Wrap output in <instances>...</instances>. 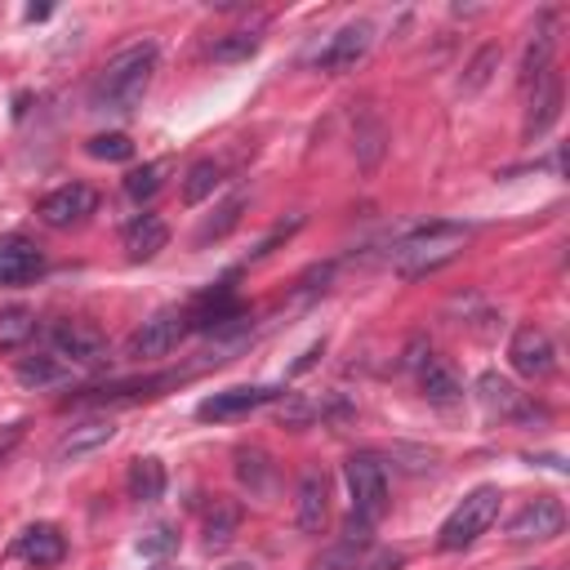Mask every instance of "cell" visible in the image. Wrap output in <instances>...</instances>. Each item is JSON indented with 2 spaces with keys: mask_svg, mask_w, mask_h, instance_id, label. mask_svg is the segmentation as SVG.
<instances>
[{
  "mask_svg": "<svg viewBox=\"0 0 570 570\" xmlns=\"http://www.w3.org/2000/svg\"><path fill=\"white\" fill-rule=\"evenodd\" d=\"M156 76V45H129L116 58L102 62L94 89H89V107L107 111V116H129L142 107L147 89Z\"/></svg>",
  "mask_w": 570,
  "mask_h": 570,
  "instance_id": "obj_1",
  "label": "cell"
},
{
  "mask_svg": "<svg viewBox=\"0 0 570 570\" xmlns=\"http://www.w3.org/2000/svg\"><path fill=\"white\" fill-rule=\"evenodd\" d=\"M463 245H468V227H459V223H428V227H419V232H410V236H401L392 245V267H396V276L419 281V276L454 263L463 254Z\"/></svg>",
  "mask_w": 570,
  "mask_h": 570,
  "instance_id": "obj_2",
  "label": "cell"
},
{
  "mask_svg": "<svg viewBox=\"0 0 570 570\" xmlns=\"http://www.w3.org/2000/svg\"><path fill=\"white\" fill-rule=\"evenodd\" d=\"M494 517H499V490H494V485H476V490L445 517V525H441V534H436V548L459 552V548L476 543V539L494 525Z\"/></svg>",
  "mask_w": 570,
  "mask_h": 570,
  "instance_id": "obj_3",
  "label": "cell"
},
{
  "mask_svg": "<svg viewBox=\"0 0 570 570\" xmlns=\"http://www.w3.org/2000/svg\"><path fill=\"white\" fill-rule=\"evenodd\" d=\"M343 481L352 494V517L365 525H379L387 517V472L374 454H352L343 463Z\"/></svg>",
  "mask_w": 570,
  "mask_h": 570,
  "instance_id": "obj_4",
  "label": "cell"
},
{
  "mask_svg": "<svg viewBox=\"0 0 570 570\" xmlns=\"http://www.w3.org/2000/svg\"><path fill=\"white\" fill-rule=\"evenodd\" d=\"M191 330V316L183 312V307H160L156 316H147L134 334H129V343H125V352L129 356H165V352H174L178 343H183V334Z\"/></svg>",
  "mask_w": 570,
  "mask_h": 570,
  "instance_id": "obj_5",
  "label": "cell"
},
{
  "mask_svg": "<svg viewBox=\"0 0 570 570\" xmlns=\"http://www.w3.org/2000/svg\"><path fill=\"white\" fill-rule=\"evenodd\" d=\"M508 361H512V370H517L521 379L543 383V379H552V370H557V347H552V338H548L543 325H517V334H512V343H508Z\"/></svg>",
  "mask_w": 570,
  "mask_h": 570,
  "instance_id": "obj_6",
  "label": "cell"
},
{
  "mask_svg": "<svg viewBox=\"0 0 570 570\" xmlns=\"http://www.w3.org/2000/svg\"><path fill=\"white\" fill-rule=\"evenodd\" d=\"M49 343L62 365H107V338L85 321H58L49 330Z\"/></svg>",
  "mask_w": 570,
  "mask_h": 570,
  "instance_id": "obj_7",
  "label": "cell"
},
{
  "mask_svg": "<svg viewBox=\"0 0 570 570\" xmlns=\"http://www.w3.org/2000/svg\"><path fill=\"white\" fill-rule=\"evenodd\" d=\"M561 525H566V508L552 494H539V499L517 508V517L508 521V539L512 543H543V539H557Z\"/></svg>",
  "mask_w": 570,
  "mask_h": 570,
  "instance_id": "obj_8",
  "label": "cell"
},
{
  "mask_svg": "<svg viewBox=\"0 0 570 570\" xmlns=\"http://www.w3.org/2000/svg\"><path fill=\"white\" fill-rule=\"evenodd\" d=\"M94 209H98V191L89 183H62L36 205L40 223H49V227H80Z\"/></svg>",
  "mask_w": 570,
  "mask_h": 570,
  "instance_id": "obj_9",
  "label": "cell"
},
{
  "mask_svg": "<svg viewBox=\"0 0 570 570\" xmlns=\"http://www.w3.org/2000/svg\"><path fill=\"white\" fill-rule=\"evenodd\" d=\"M370 45H374V27H370V22H347V27H338V31L330 36V45L321 49L316 67L343 76V71H352V67L370 53Z\"/></svg>",
  "mask_w": 570,
  "mask_h": 570,
  "instance_id": "obj_10",
  "label": "cell"
},
{
  "mask_svg": "<svg viewBox=\"0 0 570 570\" xmlns=\"http://www.w3.org/2000/svg\"><path fill=\"white\" fill-rule=\"evenodd\" d=\"M530 111H525V138H543L552 129V120L561 116V76L557 67H548L543 76H534L530 85Z\"/></svg>",
  "mask_w": 570,
  "mask_h": 570,
  "instance_id": "obj_11",
  "label": "cell"
},
{
  "mask_svg": "<svg viewBox=\"0 0 570 570\" xmlns=\"http://www.w3.org/2000/svg\"><path fill=\"white\" fill-rule=\"evenodd\" d=\"M294 521L303 534H321L330 521V476L307 468L298 476V503H294Z\"/></svg>",
  "mask_w": 570,
  "mask_h": 570,
  "instance_id": "obj_12",
  "label": "cell"
},
{
  "mask_svg": "<svg viewBox=\"0 0 570 570\" xmlns=\"http://www.w3.org/2000/svg\"><path fill=\"white\" fill-rule=\"evenodd\" d=\"M276 396H281L276 387H223V392L205 396L196 405V414L200 419H214V423H227V419H240V414H249V410H258V405H267Z\"/></svg>",
  "mask_w": 570,
  "mask_h": 570,
  "instance_id": "obj_13",
  "label": "cell"
},
{
  "mask_svg": "<svg viewBox=\"0 0 570 570\" xmlns=\"http://www.w3.org/2000/svg\"><path fill=\"white\" fill-rule=\"evenodd\" d=\"M410 365L419 370V392L432 401V405H454L463 396V383L454 374V365L445 356H410Z\"/></svg>",
  "mask_w": 570,
  "mask_h": 570,
  "instance_id": "obj_14",
  "label": "cell"
},
{
  "mask_svg": "<svg viewBox=\"0 0 570 570\" xmlns=\"http://www.w3.org/2000/svg\"><path fill=\"white\" fill-rule=\"evenodd\" d=\"M45 272V254L27 236H0V285H27Z\"/></svg>",
  "mask_w": 570,
  "mask_h": 570,
  "instance_id": "obj_15",
  "label": "cell"
},
{
  "mask_svg": "<svg viewBox=\"0 0 570 570\" xmlns=\"http://www.w3.org/2000/svg\"><path fill=\"white\" fill-rule=\"evenodd\" d=\"M476 396H481V405L490 410V414H503V419H534L539 410L530 405V396L525 392H517L508 379H499V374H481L476 379Z\"/></svg>",
  "mask_w": 570,
  "mask_h": 570,
  "instance_id": "obj_16",
  "label": "cell"
},
{
  "mask_svg": "<svg viewBox=\"0 0 570 570\" xmlns=\"http://www.w3.org/2000/svg\"><path fill=\"white\" fill-rule=\"evenodd\" d=\"M13 552H18L22 561H31V566H58L62 552H67V539H62L58 525L36 521V525H27V530L13 539Z\"/></svg>",
  "mask_w": 570,
  "mask_h": 570,
  "instance_id": "obj_17",
  "label": "cell"
},
{
  "mask_svg": "<svg viewBox=\"0 0 570 570\" xmlns=\"http://www.w3.org/2000/svg\"><path fill=\"white\" fill-rule=\"evenodd\" d=\"M116 436V423L107 419V414H94V419H85V423H76L62 441H58V463H76V459H85V454H94L98 445H107Z\"/></svg>",
  "mask_w": 570,
  "mask_h": 570,
  "instance_id": "obj_18",
  "label": "cell"
},
{
  "mask_svg": "<svg viewBox=\"0 0 570 570\" xmlns=\"http://www.w3.org/2000/svg\"><path fill=\"white\" fill-rule=\"evenodd\" d=\"M165 245H169V227H165V218H156V214H138V218L125 227V254H129L134 263L156 258Z\"/></svg>",
  "mask_w": 570,
  "mask_h": 570,
  "instance_id": "obj_19",
  "label": "cell"
},
{
  "mask_svg": "<svg viewBox=\"0 0 570 570\" xmlns=\"http://www.w3.org/2000/svg\"><path fill=\"white\" fill-rule=\"evenodd\" d=\"M125 490H129L134 503H156V499L165 494V463L151 459V454L134 459L129 472H125Z\"/></svg>",
  "mask_w": 570,
  "mask_h": 570,
  "instance_id": "obj_20",
  "label": "cell"
},
{
  "mask_svg": "<svg viewBox=\"0 0 570 570\" xmlns=\"http://www.w3.org/2000/svg\"><path fill=\"white\" fill-rule=\"evenodd\" d=\"M240 530V503L236 499H214L205 508V548L209 552H223Z\"/></svg>",
  "mask_w": 570,
  "mask_h": 570,
  "instance_id": "obj_21",
  "label": "cell"
},
{
  "mask_svg": "<svg viewBox=\"0 0 570 570\" xmlns=\"http://www.w3.org/2000/svg\"><path fill=\"white\" fill-rule=\"evenodd\" d=\"M263 36L254 27H236V31H223L214 45H209V58L214 62H245L249 53H258Z\"/></svg>",
  "mask_w": 570,
  "mask_h": 570,
  "instance_id": "obj_22",
  "label": "cell"
},
{
  "mask_svg": "<svg viewBox=\"0 0 570 570\" xmlns=\"http://www.w3.org/2000/svg\"><path fill=\"white\" fill-rule=\"evenodd\" d=\"M383 142H387L383 120L365 111V116L356 120V134H352V151H356V160H361L365 169H374V165H379V156H383Z\"/></svg>",
  "mask_w": 570,
  "mask_h": 570,
  "instance_id": "obj_23",
  "label": "cell"
},
{
  "mask_svg": "<svg viewBox=\"0 0 570 570\" xmlns=\"http://www.w3.org/2000/svg\"><path fill=\"white\" fill-rule=\"evenodd\" d=\"M13 374H18V383H27V387H53V383L67 379V365H62L58 356H22V361L13 365Z\"/></svg>",
  "mask_w": 570,
  "mask_h": 570,
  "instance_id": "obj_24",
  "label": "cell"
},
{
  "mask_svg": "<svg viewBox=\"0 0 570 570\" xmlns=\"http://www.w3.org/2000/svg\"><path fill=\"white\" fill-rule=\"evenodd\" d=\"M31 334H36V312H31V307H22V303L0 307V347H4V352L22 347Z\"/></svg>",
  "mask_w": 570,
  "mask_h": 570,
  "instance_id": "obj_25",
  "label": "cell"
},
{
  "mask_svg": "<svg viewBox=\"0 0 570 570\" xmlns=\"http://www.w3.org/2000/svg\"><path fill=\"white\" fill-rule=\"evenodd\" d=\"M552 45H557V36H552V22L543 18L539 31H534V40H530V49H525V62H521V80L525 85L552 67Z\"/></svg>",
  "mask_w": 570,
  "mask_h": 570,
  "instance_id": "obj_26",
  "label": "cell"
},
{
  "mask_svg": "<svg viewBox=\"0 0 570 570\" xmlns=\"http://www.w3.org/2000/svg\"><path fill=\"white\" fill-rule=\"evenodd\" d=\"M218 183H223V165L218 160H196L187 169V178H183V200L187 205H200L205 196H214Z\"/></svg>",
  "mask_w": 570,
  "mask_h": 570,
  "instance_id": "obj_27",
  "label": "cell"
},
{
  "mask_svg": "<svg viewBox=\"0 0 570 570\" xmlns=\"http://www.w3.org/2000/svg\"><path fill=\"white\" fill-rule=\"evenodd\" d=\"M236 476L249 485V494H267L272 490V468L263 450H236Z\"/></svg>",
  "mask_w": 570,
  "mask_h": 570,
  "instance_id": "obj_28",
  "label": "cell"
},
{
  "mask_svg": "<svg viewBox=\"0 0 570 570\" xmlns=\"http://www.w3.org/2000/svg\"><path fill=\"white\" fill-rule=\"evenodd\" d=\"M165 160H147V165H138V169H129L125 174V191H129V200H151L156 191H160V183H165Z\"/></svg>",
  "mask_w": 570,
  "mask_h": 570,
  "instance_id": "obj_29",
  "label": "cell"
},
{
  "mask_svg": "<svg viewBox=\"0 0 570 570\" xmlns=\"http://www.w3.org/2000/svg\"><path fill=\"white\" fill-rule=\"evenodd\" d=\"M240 209H245V196L236 191L227 205H218V209H214V218H209V223L196 232V240H200V245H209V240H223V236H227V232L240 223Z\"/></svg>",
  "mask_w": 570,
  "mask_h": 570,
  "instance_id": "obj_30",
  "label": "cell"
},
{
  "mask_svg": "<svg viewBox=\"0 0 570 570\" xmlns=\"http://www.w3.org/2000/svg\"><path fill=\"white\" fill-rule=\"evenodd\" d=\"M85 151L94 160H129L134 156V142H129V134H94L85 142Z\"/></svg>",
  "mask_w": 570,
  "mask_h": 570,
  "instance_id": "obj_31",
  "label": "cell"
},
{
  "mask_svg": "<svg viewBox=\"0 0 570 570\" xmlns=\"http://www.w3.org/2000/svg\"><path fill=\"white\" fill-rule=\"evenodd\" d=\"M494 67H499V45H485V49H476V58L468 62V76H463V89L468 94H476L490 76H494Z\"/></svg>",
  "mask_w": 570,
  "mask_h": 570,
  "instance_id": "obj_32",
  "label": "cell"
},
{
  "mask_svg": "<svg viewBox=\"0 0 570 570\" xmlns=\"http://www.w3.org/2000/svg\"><path fill=\"white\" fill-rule=\"evenodd\" d=\"M178 548V530L174 525H151L142 539H138V552L142 557H165V552H174Z\"/></svg>",
  "mask_w": 570,
  "mask_h": 570,
  "instance_id": "obj_33",
  "label": "cell"
},
{
  "mask_svg": "<svg viewBox=\"0 0 570 570\" xmlns=\"http://www.w3.org/2000/svg\"><path fill=\"white\" fill-rule=\"evenodd\" d=\"M18 432H22V428H18V423H13V428H4V436H0V454H4V450H9V445H13V441H18Z\"/></svg>",
  "mask_w": 570,
  "mask_h": 570,
  "instance_id": "obj_34",
  "label": "cell"
},
{
  "mask_svg": "<svg viewBox=\"0 0 570 570\" xmlns=\"http://www.w3.org/2000/svg\"><path fill=\"white\" fill-rule=\"evenodd\" d=\"M27 18H31V22H36V18H49V4H31Z\"/></svg>",
  "mask_w": 570,
  "mask_h": 570,
  "instance_id": "obj_35",
  "label": "cell"
},
{
  "mask_svg": "<svg viewBox=\"0 0 570 570\" xmlns=\"http://www.w3.org/2000/svg\"><path fill=\"white\" fill-rule=\"evenodd\" d=\"M223 570H254L249 561H236V566H223Z\"/></svg>",
  "mask_w": 570,
  "mask_h": 570,
  "instance_id": "obj_36",
  "label": "cell"
},
{
  "mask_svg": "<svg viewBox=\"0 0 570 570\" xmlns=\"http://www.w3.org/2000/svg\"><path fill=\"white\" fill-rule=\"evenodd\" d=\"M156 570H169V566H156Z\"/></svg>",
  "mask_w": 570,
  "mask_h": 570,
  "instance_id": "obj_37",
  "label": "cell"
}]
</instances>
